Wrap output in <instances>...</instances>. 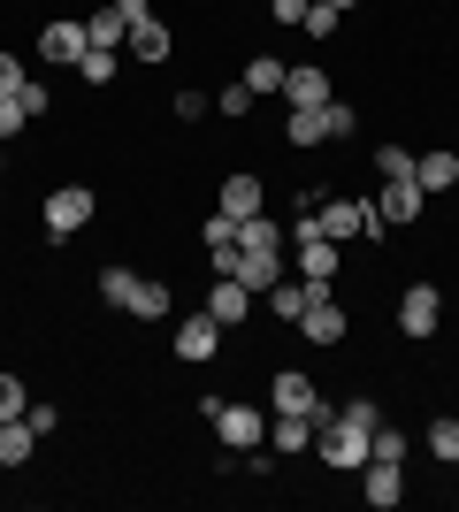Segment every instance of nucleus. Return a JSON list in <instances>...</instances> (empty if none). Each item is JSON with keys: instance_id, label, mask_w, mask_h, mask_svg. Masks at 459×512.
Segmentation results:
<instances>
[{"instance_id": "6", "label": "nucleus", "mask_w": 459, "mask_h": 512, "mask_svg": "<svg viewBox=\"0 0 459 512\" xmlns=\"http://www.w3.org/2000/svg\"><path fill=\"white\" fill-rule=\"evenodd\" d=\"M207 421L222 428V444H230V451H261V436H268V413L261 406H215Z\"/></svg>"}, {"instance_id": "36", "label": "nucleus", "mask_w": 459, "mask_h": 512, "mask_svg": "<svg viewBox=\"0 0 459 512\" xmlns=\"http://www.w3.org/2000/svg\"><path fill=\"white\" fill-rule=\"evenodd\" d=\"M23 123H31V115H23V100H16V92H8V100H0V138H16Z\"/></svg>"}, {"instance_id": "21", "label": "nucleus", "mask_w": 459, "mask_h": 512, "mask_svg": "<svg viewBox=\"0 0 459 512\" xmlns=\"http://www.w3.org/2000/svg\"><path fill=\"white\" fill-rule=\"evenodd\" d=\"M414 184H421L429 199L452 192V184H459V153H421V161H414Z\"/></svg>"}, {"instance_id": "28", "label": "nucleus", "mask_w": 459, "mask_h": 512, "mask_svg": "<svg viewBox=\"0 0 459 512\" xmlns=\"http://www.w3.org/2000/svg\"><path fill=\"white\" fill-rule=\"evenodd\" d=\"M429 451H437L444 467H459V421H429Z\"/></svg>"}, {"instance_id": "37", "label": "nucleus", "mask_w": 459, "mask_h": 512, "mask_svg": "<svg viewBox=\"0 0 459 512\" xmlns=\"http://www.w3.org/2000/svg\"><path fill=\"white\" fill-rule=\"evenodd\" d=\"M215 107H222V115H245V107H253V92H245V77H238V85H222V100H215Z\"/></svg>"}, {"instance_id": "41", "label": "nucleus", "mask_w": 459, "mask_h": 512, "mask_svg": "<svg viewBox=\"0 0 459 512\" xmlns=\"http://www.w3.org/2000/svg\"><path fill=\"white\" fill-rule=\"evenodd\" d=\"M329 8H337V16H345V8H352V0H329Z\"/></svg>"}, {"instance_id": "27", "label": "nucleus", "mask_w": 459, "mask_h": 512, "mask_svg": "<svg viewBox=\"0 0 459 512\" xmlns=\"http://www.w3.org/2000/svg\"><path fill=\"white\" fill-rule=\"evenodd\" d=\"M375 169H383V184H414V153L406 146H375Z\"/></svg>"}, {"instance_id": "24", "label": "nucleus", "mask_w": 459, "mask_h": 512, "mask_svg": "<svg viewBox=\"0 0 459 512\" xmlns=\"http://www.w3.org/2000/svg\"><path fill=\"white\" fill-rule=\"evenodd\" d=\"M123 46H131V54H138V62H169V23H131V39H123Z\"/></svg>"}, {"instance_id": "38", "label": "nucleus", "mask_w": 459, "mask_h": 512, "mask_svg": "<svg viewBox=\"0 0 459 512\" xmlns=\"http://www.w3.org/2000/svg\"><path fill=\"white\" fill-rule=\"evenodd\" d=\"M207 107H215V100H207V92H176V115H184V123H199Z\"/></svg>"}, {"instance_id": "34", "label": "nucleus", "mask_w": 459, "mask_h": 512, "mask_svg": "<svg viewBox=\"0 0 459 512\" xmlns=\"http://www.w3.org/2000/svg\"><path fill=\"white\" fill-rule=\"evenodd\" d=\"M23 85H31V69H23L16 54H0V100H8V92H23Z\"/></svg>"}, {"instance_id": "32", "label": "nucleus", "mask_w": 459, "mask_h": 512, "mask_svg": "<svg viewBox=\"0 0 459 512\" xmlns=\"http://www.w3.org/2000/svg\"><path fill=\"white\" fill-rule=\"evenodd\" d=\"M131 291H138V276H131V268H100V299H108V306H123Z\"/></svg>"}, {"instance_id": "12", "label": "nucleus", "mask_w": 459, "mask_h": 512, "mask_svg": "<svg viewBox=\"0 0 459 512\" xmlns=\"http://www.w3.org/2000/svg\"><path fill=\"white\" fill-rule=\"evenodd\" d=\"M421 207H429L421 184H383V192H375V222H383V230H391V222H421Z\"/></svg>"}, {"instance_id": "13", "label": "nucleus", "mask_w": 459, "mask_h": 512, "mask_svg": "<svg viewBox=\"0 0 459 512\" xmlns=\"http://www.w3.org/2000/svg\"><path fill=\"white\" fill-rule=\"evenodd\" d=\"M284 100H291V107H322V100H337V92H329V69H322V62L284 69Z\"/></svg>"}, {"instance_id": "17", "label": "nucleus", "mask_w": 459, "mask_h": 512, "mask_svg": "<svg viewBox=\"0 0 459 512\" xmlns=\"http://www.w3.org/2000/svg\"><path fill=\"white\" fill-rule=\"evenodd\" d=\"M199 245H207V260H215V276H230V260H238V222H230V214H207Z\"/></svg>"}, {"instance_id": "8", "label": "nucleus", "mask_w": 459, "mask_h": 512, "mask_svg": "<svg viewBox=\"0 0 459 512\" xmlns=\"http://www.w3.org/2000/svg\"><path fill=\"white\" fill-rule=\"evenodd\" d=\"M230 276H238L245 291H253V299H268V291H276V276H284V253H253V245H238Z\"/></svg>"}, {"instance_id": "15", "label": "nucleus", "mask_w": 459, "mask_h": 512, "mask_svg": "<svg viewBox=\"0 0 459 512\" xmlns=\"http://www.w3.org/2000/svg\"><path fill=\"white\" fill-rule=\"evenodd\" d=\"M85 23H46L39 31V62H85Z\"/></svg>"}, {"instance_id": "22", "label": "nucleus", "mask_w": 459, "mask_h": 512, "mask_svg": "<svg viewBox=\"0 0 459 512\" xmlns=\"http://www.w3.org/2000/svg\"><path fill=\"white\" fill-rule=\"evenodd\" d=\"M169 283H153V276H138V291L123 299V314H138V321H169Z\"/></svg>"}, {"instance_id": "33", "label": "nucleus", "mask_w": 459, "mask_h": 512, "mask_svg": "<svg viewBox=\"0 0 459 512\" xmlns=\"http://www.w3.org/2000/svg\"><path fill=\"white\" fill-rule=\"evenodd\" d=\"M368 459H398V467H406V436H398V428H375V436H368Z\"/></svg>"}, {"instance_id": "4", "label": "nucleus", "mask_w": 459, "mask_h": 512, "mask_svg": "<svg viewBox=\"0 0 459 512\" xmlns=\"http://www.w3.org/2000/svg\"><path fill=\"white\" fill-rule=\"evenodd\" d=\"M92 222V192L85 184H54L46 192V237H77Z\"/></svg>"}, {"instance_id": "25", "label": "nucleus", "mask_w": 459, "mask_h": 512, "mask_svg": "<svg viewBox=\"0 0 459 512\" xmlns=\"http://www.w3.org/2000/svg\"><path fill=\"white\" fill-rule=\"evenodd\" d=\"M245 92H253V100L284 92V62H276V54H253V62H245Z\"/></svg>"}, {"instance_id": "16", "label": "nucleus", "mask_w": 459, "mask_h": 512, "mask_svg": "<svg viewBox=\"0 0 459 512\" xmlns=\"http://www.w3.org/2000/svg\"><path fill=\"white\" fill-rule=\"evenodd\" d=\"M314 299H329V283H306V276L291 283V276H276V291H268V306H276L284 321H299V314H306Z\"/></svg>"}, {"instance_id": "3", "label": "nucleus", "mask_w": 459, "mask_h": 512, "mask_svg": "<svg viewBox=\"0 0 459 512\" xmlns=\"http://www.w3.org/2000/svg\"><path fill=\"white\" fill-rule=\"evenodd\" d=\"M314 222H322V237H337V245H345V237H375V230H383V222H375V199H322Z\"/></svg>"}, {"instance_id": "9", "label": "nucleus", "mask_w": 459, "mask_h": 512, "mask_svg": "<svg viewBox=\"0 0 459 512\" xmlns=\"http://www.w3.org/2000/svg\"><path fill=\"white\" fill-rule=\"evenodd\" d=\"M360 497H368L375 512H391L398 497H406V474H398V459H368V467H360Z\"/></svg>"}, {"instance_id": "19", "label": "nucleus", "mask_w": 459, "mask_h": 512, "mask_svg": "<svg viewBox=\"0 0 459 512\" xmlns=\"http://www.w3.org/2000/svg\"><path fill=\"white\" fill-rule=\"evenodd\" d=\"M314 444V421H306V413H268V451H306Z\"/></svg>"}, {"instance_id": "29", "label": "nucleus", "mask_w": 459, "mask_h": 512, "mask_svg": "<svg viewBox=\"0 0 459 512\" xmlns=\"http://www.w3.org/2000/svg\"><path fill=\"white\" fill-rule=\"evenodd\" d=\"M23 406H31V390H23V375H8V367H0V421H16Z\"/></svg>"}, {"instance_id": "31", "label": "nucleus", "mask_w": 459, "mask_h": 512, "mask_svg": "<svg viewBox=\"0 0 459 512\" xmlns=\"http://www.w3.org/2000/svg\"><path fill=\"white\" fill-rule=\"evenodd\" d=\"M77 77H85V85H108V77H115V54H108V46H85Z\"/></svg>"}, {"instance_id": "7", "label": "nucleus", "mask_w": 459, "mask_h": 512, "mask_svg": "<svg viewBox=\"0 0 459 512\" xmlns=\"http://www.w3.org/2000/svg\"><path fill=\"white\" fill-rule=\"evenodd\" d=\"M268 406H276V413H306V421H322V390H314V383H306V375H299V367H284V375H276V383H268Z\"/></svg>"}, {"instance_id": "18", "label": "nucleus", "mask_w": 459, "mask_h": 512, "mask_svg": "<svg viewBox=\"0 0 459 512\" xmlns=\"http://www.w3.org/2000/svg\"><path fill=\"white\" fill-rule=\"evenodd\" d=\"M85 39H92V46H108V54H123V39H131V16L108 0V8H92V16H85Z\"/></svg>"}, {"instance_id": "26", "label": "nucleus", "mask_w": 459, "mask_h": 512, "mask_svg": "<svg viewBox=\"0 0 459 512\" xmlns=\"http://www.w3.org/2000/svg\"><path fill=\"white\" fill-rule=\"evenodd\" d=\"M238 245H253V253H284V230H276L268 214H253V222H238Z\"/></svg>"}, {"instance_id": "14", "label": "nucleus", "mask_w": 459, "mask_h": 512, "mask_svg": "<svg viewBox=\"0 0 459 512\" xmlns=\"http://www.w3.org/2000/svg\"><path fill=\"white\" fill-rule=\"evenodd\" d=\"M207 314H215L222 329H238V321L253 314V291H245L238 276H215V291H207Z\"/></svg>"}, {"instance_id": "1", "label": "nucleus", "mask_w": 459, "mask_h": 512, "mask_svg": "<svg viewBox=\"0 0 459 512\" xmlns=\"http://www.w3.org/2000/svg\"><path fill=\"white\" fill-rule=\"evenodd\" d=\"M368 436L375 428H352L345 413H322V421H314V451H322V467H337V474L368 467Z\"/></svg>"}, {"instance_id": "35", "label": "nucleus", "mask_w": 459, "mask_h": 512, "mask_svg": "<svg viewBox=\"0 0 459 512\" xmlns=\"http://www.w3.org/2000/svg\"><path fill=\"white\" fill-rule=\"evenodd\" d=\"M16 100H23V115H31V123H46V107H54V100H46V85H39V77H31V85H23Z\"/></svg>"}, {"instance_id": "5", "label": "nucleus", "mask_w": 459, "mask_h": 512, "mask_svg": "<svg viewBox=\"0 0 459 512\" xmlns=\"http://www.w3.org/2000/svg\"><path fill=\"white\" fill-rule=\"evenodd\" d=\"M222 352V321L207 314V306H199V314H184L176 321V360H192V367H207Z\"/></svg>"}, {"instance_id": "2", "label": "nucleus", "mask_w": 459, "mask_h": 512, "mask_svg": "<svg viewBox=\"0 0 459 512\" xmlns=\"http://www.w3.org/2000/svg\"><path fill=\"white\" fill-rule=\"evenodd\" d=\"M291 245H299V276L306 283H329L337 276V237H322V222H314V214H299V230H291Z\"/></svg>"}, {"instance_id": "23", "label": "nucleus", "mask_w": 459, "mask_h": 512, "mask_svg": "<svg viewBox=\"0 0 459 512\" xmlns=\"http://www.w3.org/2000/svg\"><path fill=\"white\" fill-rule=\"evenodd\" d=\"M31 451H39V428L23 421V413H16V421H0V467H23Z\"/></svg>"}, {"instance_id": "39", "label": "nucleus", "mask_w": 459, "mask_h": 512, "mask_svg": "<svg viewBox=\"0 0 459 512\" xmlns=\"http://www.w3.org/2000/svg\"><path fill=\"white\" fill-rule=\"evenodd\" d=\"M337 413H345L352 428H375V398H352V406H337Z\"/></svg>"}, {"instance_id": "40", "label": "nucleus", "mask_w": 459, "mask_h": 512, "mask_svg": "<svg viewBox=\"0 0 459 512\" xmlns=\"http://www.w3.org/2000/svg\"><path fill=\"white\" fill-rule=\"evenodd\" d=\"M306 8H314V0H268V16H276V23H299Z\"/></svg>"}, {"instance_id": "30", "label": "nucleus", "mask_w": 459, "mask_h": 512, "mask_svg": "<svg viewBox=\"0 0 459 512\" xmlns=\"http://www.w3.org/2000/svg\"><path fill=\"white\" fill-rule=\"evenodd\" d=\"M337 23H345V16H337V8H329V0H314V8H306V16H299V31H306V39H329V31H337Z\"/></svg>"}, {"instance_id": "10", "label": "nucleus", "mask_w": 459, "mask_h": 512, "mask_svg": "<svg viewBox=\"0 0 459 512\" xmlns=\"http://www.w3.org/2000/svg\"><path fill=\"white\" fill-rule=\"evenodd\" d=\"M345 329H352V314H345L337 299H314V306L299 314V337H306V344H345Z\"/></svg>"}, {"instance_id": "11", "label": "nucleus", "mask_w": 459, "mask_h": 512, "mask_svg": "<svg viewBox=\"0 0 459 512\" xmlns=\"http://www.w3.org/2000/svg\"><path fill=\"white\" fill-rule=\"evenodd\" d=\"M437 314H444L437 283H414V291L398 299V329H406V337H429V329H437Z\"/></svg>"}, {"instance_id": "20", "label": "nucleus", "mask_w": 459, "mask_h": 512, "mask_svg": "<svg viewBox=\"0 0 459 512\" xmlns=\"http://www.w3.org/2000/svg\"><path fill=\"white\" fill-rule=\"evenodd\" d=\"M222 214H230V222L268 214V207H261V176H230V184H222Z\"/></svg>"}]
</instances>
